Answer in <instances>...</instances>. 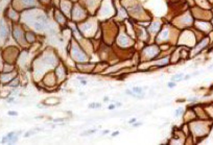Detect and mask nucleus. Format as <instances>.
<instances>
[{"instance_id":"nucleus-1","label":"nucleus","mask_w":213,"mask_h":145,"mask_svg":"<svg viewBox=\"0 0 213 145\" xmlns=\"http://www.w3.org/2000/svg\"><path fill=\"white\" fill-rule=\"evenodd\" d=\"M86 16H87L86 11L81 6L75 4L74 6L72 7V19L73 20H76V21L79 20L81 21V20H84L86 18Z\"/></svg>"},{"instance_id":"nucleus-2","label":"nucleus","mask_w":213,"mask_h":145,"mask_svg":"<svg viewBox=\"0 0 213 145\" xmlns=\"http://www.w3.org/2000/svg\"><path fill=\"white\" fill-rule=\"evenodd\" d=\"M55 20L61 24L66 23V17H65L62 13L59 12V11H55Z\"/></svg>"},{"instance_id":"nucleus-3","label":"nucleus","mask_w":213,"mask_h":145,"mask_svg":"<svg viewBox=\"0 0 213 145\" xmlns=\"http://www.w3.org/2000/svg\"><path fill=\"white\" fill-rule=\"evenodd\" d=\"M0 37L1 38H6L7 37V28L4 25H0Z\"/></svg>"},{"instance_id":"nucleus-4","label":"nucleus","mask_w":213,"mask_h":145,"mask_svg":"<svg viewBox=\"0 0 213 145\" xmlns=\"http://www.w3.org/2000/svg\"><path fill=\"white\" fill-rule=\"evenodd\" d=\"M183 79V74L180 73V74H175V75H173V77H171V81H175V83H177V81H180Z\"/></svg>"},{"instance_id":"nucleus-5","label":"nucleus","mask_w":213,"mask_h":145,"mask_svg":"<svg viewBox=\"0 0 213 145\" xmlns=\"http://www.w3.org/2000/svg\"><path fill=\"white\" fill-rule=\"evenodd\" d=\"M22 2H23L24 5H26V6H34L35 2H36V0H21Z\"/></svg>"},{"instance_id":"nucleus-6","label":"nucleus","mask_w":213,"mask_h":145,"mask_svg":"<svg viewBox=\"0 0 213 145\" xmlns=\"http://www.w3.org/2000/svg\"><path fill=\"white\" fill-rule=\"evenodd\" d=\"M25 38H26L29 42H34V41L36 40V37H35V35L33 33H27L26 36H25Z\"/></svg>"},{"instance_id":"nucleus-7","label":"nucleus","mask_w":213,"mask_h":145,"mask_svg":"<svg viewBox=\"0 0 213 145\" xmlns=\"http://www.w3.org/2000/svg\"><path fill=\"white\" fill-rule=\"evenodd\" d=\"M182 113H183V109H182V108H179V109H178L177 111H175V116L179 117L180 115L182 114Z\"/></svg>"},{"instance_id":"nucleus-8","label":"nucleus","mask_w":213,"mask_h":145,"mask_svg":"<svg viewBox=\"0 0 213 145\" xmlns=\"http://www.w3.org/2000/svg\"><path fill=\"white\" fill-rule=\"evenodd\" d=\"M133 92H137V93H140L142 92V89L141 88H139V87H135V88H133Z\"/></svg>"},{"instance_id":"nucleus-9","label":"nucleus","mask_w":213,"mask_h":145,"mask_svg":"<svg viewBox=\"0 0 213 145\" xmlns=\"http://www.w3.org/2000/svg\"><path fill=\"white\" fill-rule=\"evenodd\" d=\"M167 87H168V88H170V89H171V88H175V81H171L170 83H167Z\"/></svg>"},{"instance_id":"nucleus-10","label":"nucleus","mask_w":213,"mask_h":145,"mask_svg":"<svg viewBox=\"0 0 213 145\" xmlns=\"http://www.w3.org/2000/svg\"><path fill=\"white\" fill-rule=\"evenodd\" d=\"M118 134H119V133H118V132H116V133H113V134H112V136H113V137H115V136H117Z\"/></svg>"},{"instance_id":"nucleus-11","label":"nucleus","mask_w":213,"mask_h":145,"mask_svg":"<svg viewBox=\"0 0 213 145\" xmlns=\"http://www.w3.org/2000/svg\"><path fill=\"white\" fill-rule=\"evenodd\" d=\"M109 109H110V110L115 109V105H110V107H109Z\"/></svg>"},{"instance_id":"nucleus-12","label":"nucleus","mask_w":213,"mask_h":145,"mask_svg":"<svg viewBox=\"0 0 213 145\" xmlns=\"http://www.w3.org/2000/svg\"><path fill=\"white\" fill-rule=\"evenodd\" d=\"M190 77H191V75H186V77H185L184 79H189Z\"/></svg>"},{"instance_id":"nucleus-13","label":"nucleus","mask_w":213,"mask_h":145,"mask_svg":"<svg viewBox=\"0 0 213 145\" xmlns=\"http://www.w3.org/2000/svg\"><path fill=\"white\" fill-rule=\"evenodd\" d=\"M135 121H136V119H135V118H133L132 120H129V123H132V122H135Z\"/></svg>"},{"instance_id":"nucleus-14","label":"nucleus","mask_w":213,"mask_h":145,"mask_svg":"<svg viewBox=\"0 0 213 145\" xmlns=\"http://www.w3.org/2000/svg\"><path fill=\"white\" fill-rule=\"evenodd\" d=\"M10 115H17L16 112H10Z\"/></svg>"}]
</instances>
